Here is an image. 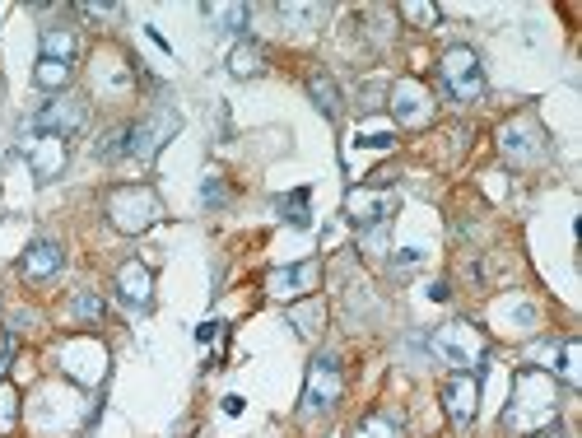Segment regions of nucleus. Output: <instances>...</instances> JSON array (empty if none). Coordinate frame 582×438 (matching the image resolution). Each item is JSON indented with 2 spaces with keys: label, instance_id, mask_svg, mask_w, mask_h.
I'll list each match as a JSON object with an SVG mask.
<instances>
[{
  "label": "nucleus",
  "instance_id": "f257e3e1",
  "mask_svg": "<svg viewBox=\"0 0 582 438\" xmlns=\"http://www.w3.org/2000/svg\"><path fill=\"white\" fill-rule=\"evenodd\" d=\"M559 415V383L545 369H522L513 378V401L503 406V429L508 434H536Z\"/></svg>",
  "mask_w": 582,
  "mask_h": 438
},
{
  "label": "nucleus",
  "instance_id": "f03ea898",
  "mask_svg": "<svg viewBox=\"0 0 582 438\" xmlns=\"http://www.w3.org/2000/svg\"><path fill=\"white\" fill-rule=\"evenodd\" d=\"M103 210H108V224L117 233H126V238H140L145 229H154L163 219V201L159 192L149 187V182H126V187H112L108 201H103Z\"/></svg>",
  "mask_w": 582,
  "mask_h": 438
},
{
  "label": "nucleus",
  "instance_id": "7ed1b4c3",
  "mask_svg": "<svg viewBox=\"0 0 582 438\" xmlns=\"http://www.w3.org/2000/svg\"><path fill=\"white\" fill-rule=\"evenodd\" d=\"M429 350H434L443 364H452L457 373H475L489 355V341L475 322H443V327H434V336H429Z\"/></svg>",
  "mask_w": 582,
  "mask_h": 438
},
{
  "label": "nucleus",
  "instance_id": "20e7f679",
  "mask_svg": "<svg viewBox=\"0 0 582 438\" xmlns=\"http://www.w3.org/2000/svg\"><path fill=\"white\" fill-rule=\"evenodd\" d=\"M56 369L66 373L75 387H98L108 378V350H103L98 336L75 331V336H66V341L56 345Z\"/></svg>",
  "mask_w": 582,
  "mask_h": 438
},
{
  "label": "nucleus",
  "instance_id": "39448f33",
  "mask_svg": "<svg viewBox=\"0 0 582 438\" xmlns=\"http://www.w3.org/2000/svg\"><path fill=\"white\" fill-rule=\"evenodd\" d=\"M182 131V112L168 108V103H159V108H149L140 122L126 126V159H140V164H149L154 154L168 145V140Z\"/></svg>",
  "mask_w": 582,
  "mask_h": 438
},
{
  "label": "nucleus",
  "instance_id": "423d86ee",
  "mask_svg": "<svg viewBox=\"0 0 582 438\" xmlns=\"http://www.w3.org/2000/svg\"><path fill=\"white\" fill-rule=\"evenodd\" d=\"M438 80H443V94L452 103H475L485 98V66L471 47H447L443 61H438Z\"/></svg>",
  "mask_w": 582,
  "mask_h": 438
},
{
  "label": "nucleus",
  "instance_id": "0eeeda50",
  "mask_svg": "<svg viewBox=\"0 0 582 438\" xmlns=\"http://www.w3.org/2000/svg\"><path fill=\"white\" fill-rule=\"evenodd\" d=\"M340 397H345V369H340V359L317 355L308 364V383H303V406H298V411L312 420V415L336 411Z\"/></svg>",
  "mask_w": 582,
  "mask_h": 438
},
{
  "label": "nucleus",
  "instance_id": "6e6552de",
  "mask_svg": "<svg viewBox=\"0 0 582 438\" xmlns=\"http://www.w3.org/2000/svg\"><path fill=\"white\" fill-rule=\"evenodd\" d=\"M545 150H550V145H545V131L531 112H517V117H508V122L499 126V154L508 164L531 168L545 159Z\"/></svg>",
  "mask_w": 582,
  "mask_h": 438
},
{
  "label": "nucleus",
  "instance_id": "1a4fd4ad",
  "mask_svg": "<svg viewBox=\"0 0 582 438\" xmlns=\"http://www.w3.org/2000/svg\"><path fill=\"white\" fill-rule=\"evenodd\" d=\"M33 126H38V136H80L84 126H89V98L84 94H52L47 103L38 108V117H33Z\"/></svg>",
  "mask_w": 582,
  "mask_h": 438
},
{
  "label": "nucleus",
  "instance_id": "9d476101",
  "mask_svg": "<svg viewBox=\"0 0 582 438\" xmlns=\"http://www.w3.org/2000/svg\"><path fill=\"white\" fill-rule=\"evenodd\" d=\"M387 108H392V122L396 126H410V131H420V126L434 122V94L424 89V80H415V75H406V80H396L392 89H387Z\"/></svg>",
  "mask_w": 582,
  "mask_h": 438
},
{
  "label": "nucleus",
  "instance_id": "9b49d317",
  "mask_svg": "<svg viewBox=\"0 0 582 438\" xmlns=\"http://www.w3.org/2000/svg\"><path fill=\"white\" fill-rule=\"evenodd\" d=\"M396 192H387V187H350L345 192V219H350L354 229L364 233V229H378V224H392V215H396Z\"/></svg>",
  "mask_w": 582,
  "mask_h": 438
},
{
  "label": "nucleus",
  "instance_id": "f8f14e48",
  "mask_svg": "<svg viewBox=\"0 0 582 438\" xmlns=\"http://www.w3.org/2000/svg\"><path fill=\"white\" fill-rule=\"evenodd\" d=\"M317 280H322V266H317V261L275 266V271L266 275V294H271V299H285V303H298V299H308L312 289H317Z\"/></svg>",
  "mask_w": 582,
  "mask_h": 438
},
{
  "label": "nucleus",
  "instance_id": "ddd939ff",
  "mask_svg": "<svg viewBox=\"0 0 582 438\" xmlns=\"http://www.w3.org/2000/svg\"><path fill=\"white\" fill-rule=\"evenodd\" d=\"M443 411L457 429L471 425L475 411H480V378H475V373H452V378H447L443 383Z\"/></svg>",
  "mask_w": 582,
  "mask_h": 438
},
{
  "label": "nucleus",
  "instance_id": "4468645a",
  "mask_svg": "<svg viewBox=\"0 0 582 438\" xmlns=\"http://www.w3.org/2000/svg\"><path fill=\"white\" fill-rule=\"evenodd\" d=\"M117 299H122L126 308H136V313H145L149 303H154V271H149L140 257L117 266Z\"/></svg>",
  "mask_w": 582,
  "mask_h": 438
},
{
  "label": "nucleus",
  "instance_id": "2eb2a0df",
  "mask_svg": "<svg viewBox=\"0 0 582 438\" xmlns=\"http://www.w3.org/2000/svg\"><path fill=\"white\" fill-rule=\"evenodd\" d=\"M28 154V168H33V178L38 182H52L66 173V159H70V145L61 136H33L24 145Z\"/></svg>",
  "mask_w": 582,
  "mask_h": 438
},
{
  "label": "nucleus",
  "instance_id": "dca6fc26",
  "mask_svg": "<svg viewBox=\"0 0 582 438\" xmlns=\"http://www.w3.org/2000/svg\"><path fill=\"white\" fill-rule=\"evenodd\" d=\"M61 266H66V252H61V243H52V238H38V243L19 257V275H24V280H33V285H42V280L61 275Z\"/></svg>",
  "mask_w": 582,
  "mask_h": 438
},
{
  "label": "nucleus",
  "instance_id": "f3484780",
  "mask_svg": "<svg viewBox=\"0 0 582 438\" xmlns=\"http://www.w3.org/2000/svg\"><path fill=\"white\" fill-rule=\"evenodd\" d=\"M494 322L503 331H513V336H531V331L541 327V313H536V303L522 299V294H508V299L494 303Z\"/></svg>",
  "mask_w": 582,
  "mask_h": 438
},
{
  "label": "nucleus",
  "instance_id": "a211bd4d",
  "mask_svg": "<svg viewBox=\"0 0 582 438\" xmlns=\"http://www.w3.org/2000/svg\"><path fill=\"white\" fill-rule=\"evenodd\" d=\"M38 47H42L47 61H66V66H75V56H80V33L66 28V24H52V28H42Z\"/></svg>",
  "mask_w": 582,
  "mask_h": 438
},
{
  "label": "nucleus",
  "instance_id": "6ab92c4d",
  "mask_svg": "<svg viewBox=\"0 0 582 438\" xmlns=\"http://www.w3.org/2000/svg\"><path fill=\"white\" fill-rule=\"evenodd\" d=\"M229 75L233 80H257V75H266V47L252 42V38H243L229 52Z\"/></svg>",
  "mask_w": 582,
  "mask_h": 438
},
{
  "label": "nucleus",
  "instance_id": "aec40b11",
  "mask_svg": "<svg viewBox=\"0 0 582 438\" xmlns=\"http://www.w3.org/2000/svg\"><path fill=\"white\" fill-rule=\"evenodd\" d=\"M289 322H294V331L303 336V341L322 336V327H326V303L317 299V294H308V299L289 303Z\"/></svg>",
  "mask_w": 582,
  "mask_h": 438
},
{
  "label": "nucleus",
  "instance_id": "412c9836",
  "mask_svg": "<svg viewBox=\"0 0 582 438\" xmlns=\"http://www.w3.org/2000/svg\"><path fill=\"white\" fill-rule=\"evenodd\" d=\"M308 98L317 103V112H322V117H331V122L340 117V103H345V98H340V84L331 80L326 70H312V75H308Z\"/></svg>",
  "mask_w": 582,
  "mask_h": 438
},
{
  "label": "nucleus",
  "instance_id": "4be33fe9",
  "mask_svg": "<svg viewBox=\"0 0 582 438\" xmlns=\"http://www.w3.org/2000/svg\"><path fill=\"white\" fill-rule=\"evenodd\" d=\"M350 438H401V415L396 411H368L364 420L350 429Z\"/></svg>",
  "mask_w": 582,
  "mask_h": 438
},
{
  "label": "nucleus",
  "instance_id": "5701e85b",
  "mask_svg": "<svg viewBox=\"0 0 582 438\" xmlns=\"http://www.w3.org/2000/svg\"><path fill=\"white\" fill-rule=\"evenodd\" d=\"M550 369H559V378L578 392V387H582V341H578V336L559 341V355H555V364H550Z\"/></svg>",
  "mask_w": 582,
  "mask_h": 438
},
{
  "label": "nucleus",
  "instance_id": "b1692460",
  "mask_svg": "<svg viewBox=\"0 0 582 438\" xmlns=\"http://www.w3.org/2000/svg\"><path fill=\"white\" fill-rule=\"evenodd\" d=\"M201 14H205V24L219 28V33H243L252 10L247 5H201Z\"/></svg>",
  "mask_w": 582,
  "mask_h": 438
},
{
  "label": "nucleus",
  "instance_id": "393cba45",
  "mask_svg": "<svg viewBox=\"0 0 582 438\" xmlns=\"http://www.w3.org/2000/svg\"><path fill=\"white\" fill-rule=\"evenodd\" d=\"M70 75H75V66H66V61H47V56H38V70H33V84H38V89H47V94H66Z\"/></svg>",
  "mask_w": 582,
  "mask_h": 438
},
{
  "label": "nucleus",
  "instance_id": "a878e982",
  "mask_svg": "<svg viewBox=\"0 0 582 438\" xmlns=\"http://www.w3.org/2000/svg\"><path fill=\"white\" fill-rule=\"evenodd\" d=\"M103 313H108V303H103L98 289H75L70 294V317L75 322H103Z\"/></svg>",
  "mask_w": 582,
  "mask_h": 438
},
{
  "label": "nucleus",
  "instance_id": "bb28decb",
  "mask_svg": "<svg viewBox=\"0 0 582 438\" xmlns=\"http://www.w3.org/2000/svg\"><path fill=\"white\" fill-rule=\"evenodd\" d=\"M354 145H364V150H392L396 131L387 122H364L359 131H354Z\"/></svg>",
  "mask_w": 582,
  "mask_h": 438
},
{
  "label": "nucleus",
  "instance_id": "cd10ccee",
  "mask_svg": "<svg viewBox=\"0 0 582 438\" xmlns=\"http://www.w3.org/2000/svg\"><path fill=\"white\" fill-rule=\"evenodd\" d=\"M275 14H280V19H285L294 33H308V28L317 24L326 10H322V5H275Z\"/></svg>",
  "mask_w": 582,
  "mask_h": 438
},
{
  "label": "nucleus",
  "instance_id": "c85d7f7f",
  "mask_svg": "<svg viewBox=\"0 0 582 438\" xmlns=\"http://www.w3.org/2000/svg\"><path fill=\"white\" fill-rule=\"evenodd\" d=\"M308 201H312V192H308V187H298V192H289L285 201H280V210H285V219H289V224H294V229H312Z\"/></svg>",
  "mask_w": 582,
  "mask_h": 438
},
{
  "label": "nucleus",
  "instance_id": "c756f323",
  "mask_svg": "<svg viewBox=\"0 0 582 438\" xmlns=\"http://www.w3.org/2000/svg\"><path fill=\"white\" fill-rule=\"evenodd\" d=\"M396 14H401L406 24H415V28H434V24H438V14H443V10H438L434 0H406V5H401Z\"/></svg>",
  "mask_w": 582,
  "mask_h": 438
},
{
  "label": "nucleus",
  "instance_id": "7c9ffc66",
  "mask_svg": "<svg viewBox=\"0 0 582 438\" xmlns=\"http://www.w3.org/2000/svg\"><path fill=\"white\" fill-rule=\"evenodd\" d=\"M14 425H19V392L0 378V438H10Z\"/></svg>",
  "mask_w": 582,
  "mask_h": 438
},
{
  "label": "nucleus",
  "instance_id": "2f4dec72",
  "mask_svg": "<svg viewBox=\"0 0 582 438\" xmlns=\"http://www.w3.org/2000/svg\"><path fill=\"white\" fill-rule=\"evenodd\" d=\"M229 201V187H224V173H205L201 178V206H210V210H219Z\"/></svg>",
  "mask_w": 582,
  "mask_h": 438
},
{
  "label": "nucleus",
  "instance_id": "473e14b6",
  "mask_svg": "<svg viewBox=\"0 0 582 438\" xmlns=\"http://www.w3.org/2000/svg\"><path fill=\"white\" fill-rule=\"evenodd\" d=\"M387 229H392V224H378V229H364V233H359V238H364V252H368V257H382V252H387Z\"/></svg>",
  "mask_w": 582,
  "mask_h": 438
},
{
  "label": "nucleus",
  "instance_id": "72a5a7b5",
  "mask_svg": "<svg viewBox=\"0 0 582 438\" xmlns=\"http://www.w3.org/2000/svg\"><path fill=\"white\" fill-rule=\"evenodd\" d=\"M10 364H14V331L5 327V331H0V378L10 373Z\"/></svg>",
  "mask_w": 582,
  "mask_h": 438
},
{
  "label": "nucleus",
  "instance_id": "f704fd0d",
  "mask_svg": "<svg viewBox=\"0 0 582 438\" xmlns=\"http://www.w3.org/2000/svg\"><path fill=\"white\" fill-rule=\"evenodd\" d=\"M420 257H424L420 247H401V257H392V266L396 271H410V266H420Z\"/></svg>",
  "mask_w": 582,
  "mask_h": 438
},
{
  "label": "nucleus",
  "instance_id": "c9c22d12",
  "mask_svg": "<svg viewBox=\"0 0 582 438\" xmlns=\"http://www.w3.org/2000/svg\"><path fill=\"white\" fill-rule=\"evenodd\" d=\"M80 14H89V19H117L122 5H80Z\"/></svg>",
  "mask_w": 582,
  "mask_h": 438
},
{
  "label": "nucleus",
  "instance_id": "e433bc0d",
  "mask_svg": "<svg viewBox=\"0 0 582 438\" xmlns=\"http://www.w3.org/2000/svg\"><path fill=\"white\" fill-rule=\"evenodd\" d=\"M219 336H224V322H201V327H196V341H201V345L219 341Z\"/></svg>",
  "mask_w": 582,
  "mask_h": 438
},
{
  "label": "nucleus",
  "instance_id": "4c0bfd02",
  "mask_svg": "<svg viewBox=\"0 0 582 438\" xmlns=\"http://www.w3.org/2000/svg\"><path fill=\"white\" fill-rule=\"evenodd\" d=\"M429 299H434V303H447V285H443V280H438V285H429Z\"/></svg>",
  "mask_w": 582,
  "mask_h": 438
},
{
  "label": "nucleus",
  "instance_id": "58836bf2",
  "mask_svg": "<svg viewBox=\"0 0 582 438\" xmlns=\"http://www.w3.org/2000/svg\"><path fill=\"white\" fill-rule=\"evenodd\" d=\"M224 411H229V415H243V397H224Z\"/></svg>",
  "mask_w": 582,
  "mask_h": 438
},
{
  "label": "nucleus",
  "instance_id": "ea45409f",
  "mask_svg": "<svg viewBox=\"0 0 582 438\" xmlns=\"http://www.w3.org/2000/svg\"><path fill=\"white\" fill-rule=\"evenodd\" d=\"M550 438H555V434H550Z\"/></svg>",
  "mask_w": 582,
  "mask_h": 438
}]
</instances>
